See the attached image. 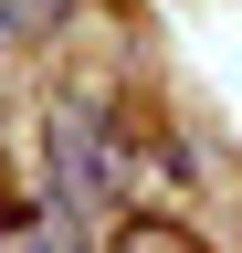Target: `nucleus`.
<instances>
[{
    "label": "nucleus",
    "mask_w": 242,
    "mask_h": 253,
    "mask_svg": "<svg viewBox=\"0 0 242 253\" xmlns=\"http://www.w3.org/2000/svg\"><path fill=\"white\" fill-rule=\"evenodd\" d=\"M11 42H21V32H11V11H0V53H11Z\"/></svg>",
    "instance_id": "nucleus-5"
},
{
    "label": "nucleus",
    "mask_w": 242,
    "mask_h": 253,
    "mask_svg": "<svg viewBox=\"0 0 242 253\" xmlns=\"http://www.w3.org/2000/svg\"><path fill=\"white\" fill-rule=\"evenodd\" d=\"M0 11H11L21 42H42V32H64V21H74V0H0Z\"/></svg>",
    "instance_id": "nucleus-4"
},
{
    "label": "nucleus",
    "mask_w": 242,
    "mask_h": 253,
    "mask_svg": "<svg viewBox=\"0 0 242 253\" xmlns=\"http://www.w3.org/2000/svg\"><path fill=\"white\" fill-rule=\"evenodd\" d=\"M116 253H200V232H190V221L137 211V221H116Z\"/></svg>",
    "instance_id": "nucleus-3"
},
{
    "label": "nucleus",
    "mask_w": 242,
    "mask_h": 253,
    "mask_svg": "<svg viewBox=\"0 0 242 253\" xmlns=\"http://www.w3.org/2000/svg\"><path fill=\"white\" fill-rule=\"evenodd\" d=\"M42 148H53V201H64L74 221H84V211H116L127 158H116V126H105V106H95V95H53Z\"/></svg>",
    "instance_id": "nucleus-1"
},
{
    "label": "nucleus",
    "mask_w": 242,
    "mask_h": 253,
    "mask_svg": "<svg viewBox=\"0 0 242 253\" xmlns=\"http://www.w3.org/2000/svg\"><path fill=\"white\" fill-rule=\"evenodd\" d=\"M0 253H84V221L64 201H42V211H0Z\"/></svg>",
    "instance_id": "nucleus-2"
}]
</instances>
